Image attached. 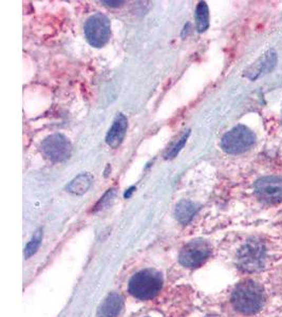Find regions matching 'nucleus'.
Returning <instances> with one entry per match:
<instances>
[{"label": "nucleus", "instance_id": "f257e3e1", "mask_svg": "<svg viewBox=\"0 0 282 317\" xmlns=\"http://www.w3.org/2000/svg\"><path fill=\"white\" fill-rule=\"evenodd\" d=\"M264 300L263 288L253 280H245L239 283L232 296L234 308L245 315H253L261 311Z\"/></svg>", "mask_w": 282, "mask_h": 317}, {"label": "nucleus", "instance_id": "f03ea898", "mask_svg": "<svg viewBox=\"0 0 282 317\" xmlns=\"http://www.w3.org/2000/svg\"><path fill=\"white\" fill-rule=\"evenodd\" d=\"M163 285L162 275L151 268L143 269L137 273L129 281V292L140 300L153 298Z\"/></svg>", "mask_w": 282, "mask_h": 317}, {"label": "nucleus", "instance_id": "7ed1b4c3", "mask_svg": "<svg viewBox=\"0 0 282 317\" xmlns=\"http://www.w3.org/2000/svg\"><path fill=\"white\" fill-rule=\"evenodd\" d=\"M266 259L264 244L258 239L247 240L237 254V264L240 269L247 273L258 272L263 268Z\"/></svg>", "mask_w": 282, "mask_h": 317}, {"label": "nucleus", "instance_id": "20e7f679", "mask_svg": "<svg viewBox=\"0 0 282 317\" xmlns=\"http://www.w3.org/2000/svg\"><path fill=\"white\" fill-rule=\"evenodd\" d=\"M256 142L255 133L244 125H238L226 132L221 140V147L230 155H239L246 152Z\"/></svg>", "mask_w": 282, "mask_h": 317}, {"label": "nucleus", "instance_id": "39448f33", "mask_svg": "<svg viewBox=\"0 0 282 317\" xmlns=\"http://www.w3.org/2000/svg\"><path fill=\"white\" fill-rule=\"evenodd\" d=\"M84 31L85 36L91 46L101 48L108 43L111 35L110 20L103 14H94L86 21Z\"/></svg>", "mask_w": 282, "mask_h": 317}, {"label": "nucleus", "instance_id": "423d86ee", "mask_svg": "<svg viewBox=\"0 0 282 317\" xmlns=\"http://www.w3.org/2000/svg\"><path fill=\"white\" fill-rule=\"evenodd\" d=\"M211 253L210 244L202 239L188 242L180 253L179 260L187 267H198L208 259Z\"/></svg>", "mask_w": 282, "mask_h": 317}, {"label": "nucleus", "instance_id": "0eeeda50", "mask_svg": "<svg viewBox=\"0 0 282 317\" xmlns=\"http://www.w3.org/2000/svg\"><path fill=\"white\" fill-rule=\"evenodd\" d=\"M41 150L44 156L53 162H61L70 158L72 154V145L70 141L62 134L56 133L46 138Z\"/></svg>", "mask_w": 282, "mask_h": 317}, {"label": "nucleus", "instance_id": "6e6552de", "mask_svg": "<svg viewBox=\"0 0 282 317\" xmlns=\"http://www.w3.org/2000/svg\"><path fill=\"white\" fill-rule=\"evenodd\" d=\"M256 195L266 203L282 201V181L275 178H266L258 181L255 186Z\"/></svg>", "mask_w": 282, "mask_h": 317}, {"label": "nucleus", "instance_id": "1a4fd4ad", "mask_svg": "<svg viewBox=\"0 0 282 317\" xmlns=\"http://www.w3.org/2000/svg\"><path fill=\"white\" fill-rule=\"evenodd\" d=\"M128 128V120L124 114L120 113L117 114L115 120L111 126V128L109 129L106 136V143L108 146L111 148H117L126 136V131Z\"/></svg>", "mask_w": 282, "mask_h": 317}, {"label": "nucleus", "instance_id": "9d476101", "mask_svg": "<svg viewBox=\"0 0 282 317\" xmlns=\"http://www.w3.org/2000/svg\"><path fill=\"white\" fill-rule=\"evenodd\" d=\"M123 298L117 293H111L98 308V317H117L123 310Z\"/></svg>", "mask_w": 282, "mask_h": 317}, {"label": "nucleus", "instance_id": "9b49d317", "mask_svg": "<svg viewBox=\"0 0 282 317\" xmlns=\"http://www.w3.org/2000/svg\"><path fill=\"white\" fill-rule=\"evenodd\" d=\"M277 61L276 54L273 51L265 53L261 58L258 59L254 65L246 71V76L250 79H255L260 74L268 72L272 68H274Z\"/></svg>", "mask_w": 282, "mask_h": 317}, {"label": "nucleus", "instance_id": "f8f14e48", "mask_svg": "<svg viewBox=\"0 0 282 317\" xmlns=\"http://www.w3.org/2000/svg\"><path fill=\"white\" fill-rule=\"evenodd\" d=\"M199 208L198 205L189 200H182L180 201L175 211V215L177 220L181 224H188L192 220L193 216L197 213Z\"/></svg>", "mask_w": 282, "mask_h": 317}, {"label": "nucleus", "instance_id": "ddd939ff", "mask_svg": "<svg viewBox=\"0 0 282 317\" xmlns=\"http://www.w3.org/2000/svg\"><path fill=\"white\" fill-rule=\"evenodd\" d=\"M91 186V179L88 174L82 173L78 174L76 178H74L67 186V190L69 193L74 195H84L89 187Z\"/></svg>", "mask_w": 282, "mask_h": 317}, {"label": "nucleus", "instance_id": "4468645a", "mask_svg": "<svg viewBox=\"0 0 282 317\" xmlns=\"http://www.w3.org/2000/svg\"><path fill=\"white\" fill-rule=\"evenodd\" d=\"M194 17L198 31L200 33L205 32L209 27V11L207 3L205 1L199 2L194 12Z\"/></svg>", "mask_w": 282, "mask_h": 317}, {"label": "nucleus", "instance_id": "2eb2a0df", "mask_svg": "<svg viewBox=\"0 0 282 317\" xmlns=\"http://www.w3.org/2000/svg\"><path fill=\"white\" fill-rule=\"evenodd\" d=\"M42 238H43V233H42L41 229H39V231H37L35 233V235L33 236L32 240H31L27 244V247L25 249V257L26 258H30L31 256L34 255V254L37 252L39 245H41Z\"/></svg>", "mask_w": 282, "mask_h": 317}, {"label": "nucleus", "instance_id": "dca6fc26", "mask_svg": "<svg viewBox=\"0 0 282 317\" xmlns=\"http://www.w3.org/2000/svg\"><path fill=\"white\" fill-rule=\"evenodd\" d=\"M189 134H190V131H187L184 136L180 139L179 141H178V143L177 144L172 147L169 152H168V154L166 155V158H176L177 156H178V154L181 152V149L184 147V145H185V143H186V141H187V139H188V137H189Z\"/></svg>", "mask_w": 282, "mask_h": 317}, {"label": "nucleus", "instance_id": "f3484780", "mask_svg": "<svg viewBox=\"0 0 282 317\" xmlns=\"http://www.w3.org/2000/svg\"><path fill=\"white\" fill-rule=\"evenodd\" d=\"M113 195H114V189H109L108 192L104 195V197L103 198H100V200L98 201V203L96 204V206H95V210H100V209H103L104 206L110 201L112 198H113Z\"/></svg>", "mask_w": 282, "mask_h": 317}, {"label": "nucleus", "instance_id": "a211bd4d", "mask_svg": "<svg viewBox=\"0 0 282 317\" xmlns=\"http://www.w3.org/2000/svg\"><path fill=\"white\" fill-rule=\"evenodd\" d=\"M103 3L107 4L108 6L117 7V6H121L124 3V1H103Z\"/></svg>", "mask_w": 282, "mask_h": 317}, {"label": "nucleus", "instance_id": "6ab92c4d", "mask_svg": "<svg viewBox=\"0 0 282 317\" xmlns=\"http://www.w3.org/2000/svg\"><path fill=\"white\" fill-rule=\"evenodd\" d=\"M135 190H136V187H130V188H129V189L127 190V192H126V193H125L124 197H125V198H126V199H128V198H130V197H131L132 193H133V192H135Z\"/></svg>", "mask_w": 282, "mask_h": 317}, {"label": "nucleus", "instance_id": "aec40b11", "mask_svg": "<svg viewBox=\"0 0 282 317\" xmlns=\"http://www.w3.org/2000/svg\"><path fill=\"white\" fill-rule=\"evenodd\" d=\"M281 115H282V110H281Z\"/></svg>", "mask_w": 282, "mask_h": 317}, {"label": "nucleus", "instance_id": "412c9836", "mask_svg": "<svg viewBox=\"0 0 282 317\" xmlns=\"http://www.w3.org/2000/svg\"><path fill=\"white\" fill-rule=\"evenodd\" d=\"M210 317H214V316H210Z\"/></svg>", "mask_w": 282, "mask_h": 317}]
</instances>
